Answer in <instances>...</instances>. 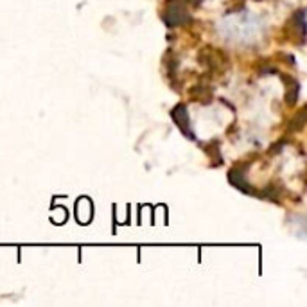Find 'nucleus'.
<instances>
[{
	"label": "nucleus",
	"instance_id": "nucleus-1",
	"mask_svg": "<svg viewBox=\"0 0 307 307\" xmlns=\"http://www.w3.org/2000/svg\"><path fill=\"white\" fill-rule=\"evenodd\" d=\"M171 115H173L176 126L182 129V133H184L187 139H196V137H194V131H191V128H189V114L184 104H178V106L171 112Z\"/></svg>",
	"mask_w": 307,
	"mask_h": 307
}]
</instances>
